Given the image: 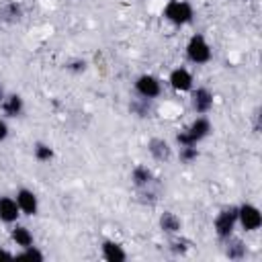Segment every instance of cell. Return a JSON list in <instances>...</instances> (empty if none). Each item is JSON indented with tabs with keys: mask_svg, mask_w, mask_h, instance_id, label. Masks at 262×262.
I'll return each instance as SVG.
<instances>
[{
	"mask_svg": "<svg viewBox=\"0 0 262 262\" xmlns=\"http://www.w3.org/2000/svg\"><path fill=\"white\" fill-rule=\"evenodd\" d=\"M211 131H213L211 121H209L205 115H201V117H196L184 131L176 133V143H178V147H180V145H199L203 139H207V137L211 135Z\"/></svg>",
	"mask_w": 262,
	"mask_h": 262,
	"instance_id": "cell-1",
	"label": "cell"
},
{
	"mask_svg": "<svg viewBox=\"0 0 262 262\" xmlns=\"http://www.w3.org/2000/svg\"><path fill=\"white\" fill-rule=\"evenodd\" d=\"M162 16L176 25V27H184L188 23H192V16H194V8L190 2L186 0H168L164 10H162Z\"/></svg>",
	"mask_w": 262,
	"mask_h": 262,
	"instance_id": "cell-2",
	"label": "cell"
},
{
	"mask_svg": "<svg viewBox=\"0 0 262 262\" xmlns=\"http://www.w3.org/2000/svg\"><path fill=\"white\" fill-rule=\"evenodd\" d=\"M186 57H188V61H192V63H196V66H205V63L211 61L213 49H211L209 41L205 39V35L194 33V35L186 41Z\"/></svg>",
	"mask_w": 262,
	"mask_h": 262,
	"instance_id": "cell-3",
	"label": "cell"
},
{
	"mask_svg": "<svg viewBox=\"0 0 262 262\" xmlns=\"http://www.w3.org/2000/svg\"><path fill=\"white\" fill-rule=\"evenodd\" d=\"M235 225H237V207H233V205L223 207V209L215 215L213 229H215V235H217L221 242L227 239L229 235H233Z\"/></svg>",
	"mask_w": 262,
	"mask_h": 262,
	"instance_id": "cell-4",
	"label": "cell"
},
{
	"mask_svg": "<svg viewBox=\"0 0 262 262\" xmlns=\"http://www.w3.org/2000/svg\"><path fill=\"white\" fill-rule=\"evenodd\" d=\"M137 96L141 98H147V100H154L162 94V80L154 74H141L135 78V84H133Z\"/></svg>",
	"mask_w": 262,
	"mask_h": 262,
	"instance_id": "cell-5",
	"label": "cell"
},
{
	"mask_svg": "<svg viewBox=\"0 0 262 262\" xmlns=\"http://www.w3.org/2000/svg\"><path fill=\"white\" fill-rule=\"evenodd\" d=\"M237 225H242L244 231H258L262 225V213L256 205L244 203L237 207Z\"/></svg>",
	"mask_w": 262,
	"mask_h": 262,
	"instance_id": "cell-6",
	"label": "cell"
},
{
	"mask_svg": "<svg viewBox=\"0 0 262 262\" xmlns=\"http://www.w3.org/2000/svg\"><path fill=\"white\" fill-rule=\"evenodd\" d=\"M213 100L215 96L207 86H199L190 90V106L196 115H207L213 108Z\"/></svg>",
	"mask_w": 262,
	"mask_h": 262,
	"instance_id": "cell-7",
	"label": "cell"
},
{
	"mask_svg": "<svg viewBox=\"0 0 262 262\" xmlns=\"http://www.w3.org/2000/svg\"><path fill=\"white\" fill-rule=\"evenodd\" d=\"M168 84H170V88H172L174 92H190V90L194 88V78H192L190 70L178 66V68H174V70L170 72Z\"/></svg>",
	"mask_w": 262,
	"mask_h": 262,
	"instance_id": "cell-8",
	"label": "cell"
},
{
	"mask_svg": "<svg viewBox=\"0 0 262 262\" xmlns=\"http://www.w3.org/2000/svg\"><path fill=\"white\" fill-rule=\"evenodd\" d=\"M14 201H16V205H18V209H20L23 215H29V217L37 215V211H39V199H37V194L31 188H18L16 194H14Z\"/></svg>",
	"mask_w": 262,
	"mask_h": 262,
	"instance_id": "cell-9",
	"label": "cell"
},
{
	"mask_svg": "<svg viewBox=\"0 0 262 262\" xmlns=\"http://www.w3.org/2000/svg\"><path fill=\"white\" fill-rule=\"evenodd\" d=\"M0 108H2L4 117L14 119V117H20V115H23V111H25V100H23L20 94L10 92V94H6L4 100L0 102Z\"/></svg>",
	"mask_w": 262,
	"mask_h": 262,
	"instance_id": "cell-10",
	"label": "cell"
},
{
	"mask_svg": "<svg viewBox=\"0 0 262 262\" xmlns=\"http://www.w3.org/2000/svg\"><path fill=\"white\" fill-rule=\"evenodd\" d=\"M147 151L156 162H168L172 158V147L164 137H151L147 141Z\"/></svg>",
	"mask_w": 262,
	"mask_h": 262,
	"instance_id": "cell-11",
	"label": "cell"
},
{
	"mask_svg": "<svg viewBox=\"0 0 262 262\" xmlns=\"http://www.w3.org/2000/svg\"><path fill=\"white\" fill-rule=\"evenodd\" d=\"M20 209L14 196H0V221L2 223H16L20 217Z\"/></svg>",
	"mask_w": 262,
	"mask_h": 262,
	"instance_id": "cell-12",
	"label": "cell"
},
{
	"mask_svg": "<svg viewBox=\"0 0 262 262\" xmlns=\"http://www.w3.org/2000/svg\"><path fill=\"white\" fill-rule=\"evenodd\" d=\"M151 182H154V172H151L145 164H137V166L131 170V184H133L137 190L149 188Z\"/></svg>",
	"mask_w": 262,
	"mask_h": 262,
	"instance_id": "cell-13",
	"label": "cell"
},
{
	"mask_svg": "<svg viewBox=\"0 0 262 262\" xmlns=\"http://www.w3.org/2000/svg\"><path fill=\"white\" fill-rule=\"evenodd\" d=\"M100 252H102V258L106 262H123V260H127V252L123 250V246L119 242H113V239L102 242Z\"/></svg>",
	"mask_w": 262,
	"mask_h": 262,
	"instance_id": "cell-14",
	"label": "cell"
},
{
	"mask_svg": "<svg viewBox=\"0 0 262 262\" xmlns=\"http://www.w3.org/2000/svg\"><path fill=\"white\" fill-rule=\"evenodd\" d=\"M23 18V6L14 0H6L0 4V20L4 23H18Z\"/></svg>",
	"mask_w": 262,
	"mask_h": 262,
	"instance_id": "cell-15",
	"label": "cell"
},
{
	"mask_svg": "<svg viewBox=\"0 0 262 262\" xmlns=\"http://www.w3.org/2000/svg\"><path fill=\"white\" fill-rule=\"evenodd\" d=\"M160 229H162L164 233H168V235H176V233H180V229H182V221H180V217H178L176 213L164 211V213L160 215Z\"/></svg>",
	"mask_w": 262,
	"mask_h": 262,
	"instance_id": "cell-16",
	"label": "cell"
},
{
	"mask_svg": "<svg viewBox=\"0 0 262 262\" xmlns=\"http://www.w3.org/2000/svg\"><path fill=\"white\" fill-rule=\"evenodd\" d=\"M223 242H225V256H227L229 260H244V258H246L248 248H246V244H244L239 237L229 235V237L223 239Z\"/></svg>",
	"mask_w": 262,
	"mask_h": 262,
	"instance_id": "cell-17",
	"label": "cell"
},
{
	"mask_svg": "<svg viewBox=\"0 0 262 262\" xmlns=\"http://www.w3.org/2000/svg\"><path fill=\"white\" fill-rule=\"evenodd\" d=\"M10 237H12V242H14L20 250H23V248H27V246H33V242H35V237H33L31 229H29L27 225H18V223L12 227Z\"/></svg>",
	"mask_w": 262,
	"mask_h": 262,
	"instance_id": "cell-18",
	"label": "cell"
},
{
	"mask_svg": "<svg viewBox=\"0 0 262 262\" xmlns=\"http://www.w3.org/2000/svg\"><path fill=\"white\" fill-rule=\"evenodd\" d=\"M129 111H131V115H135V117H139V119H145V117H149L151 115V100H147V98H133L131 102H129Z\"/></svg>",
	"mask_w": 262,
	"mask_h": 262,
	"instance_id": "cell-19",
	"label": "cell"
},
{
	"mask_svg": "<svg viewBox=\"0 0 262 262\" xmlns=\"http://www.w3.org/2000/svg\"><path fill=\"white\" fill-rule=\"evenodd\" d=\"M33 156H35L37 162L47 164V162H51V160L55 158V151H53V147H51L49 143H45V141H37V143L33 145Z\"/></svg>",
	"mask_w": 262,
	"mask_h": 262,
	"instance_id": "cell-20",
	"label": "cell"
},
{
	"mask_svg": "<svg viewBox=\"0 0 262 262\" xmlns=\"http://www.w3.org/2000/svg\"><path fill=\"white\" fill-rule=\"evenodd\" d=\"M199 156H201V151L196 145H180L178 147V160L182 164H192L199 160Z\"/></svg>",
	"mask_w": 262,
	"mask_h": 262,
	"instance_id": "cell-21",
	"label": "cell"
},
{
	"mask_svg": "<svg viewBox=\"0 0 262 262\" xmlns=\"http://www.w3.org/2000/svg\"><path fill=\"white\" fill-rule=\"evenodd\" d=\"M14 258L16 260H43L45 254L35 246H27V248H23L20 254H14Z\"/></svg>",
	"mask_w": 262,
	"mask_h": 262,
	"instance_id": "cell-22",
	"label": "cell"
},
{
	"mask_svg": "<svg viewBox=\"0 0 262 262\" xmlns=\"http://www.w3.org/2000/svg\"><path fill=\"white\" fill-rule=\"evenodd\" d=\"M188 248H190V242H186V239H172L170 242V250L176 254V256H184L186 252H188Z\"/></svg>",
	"mask_w": 262,
	"mask_h": 262,
	"instance_id": "cell-23",
	"label": "cell"
},
{
	"mask_svg": "<svg viewBox=\"0 0 262 262\" xmlns=\"http://www.w3.org/2000/svg\"><path fill=\"white\" fill-rule=\"evenodd\" d=\"M70 72H76V74H80V72H84L86 70V61L84 59H72L68 66H66Z\"/></svg>",
	"mask_w": 262,
	"mask_h": 262,
	"instance_id": "cell-24",
	"label": "cell"
},
{
	"mask_svg": "<svg viewBox=\"0 0 262 262\" xmlns=\"http://www.w3.org/2000/svg\"><path fill=\"white\" fill-rule=\"evenodd\" d=\"M8 123H6V119L4 117H0V141H4L6 137H8Z\"/></svg>",
	"mask_w": 262,
	"mask_h": 262,
	"instance_id": "cell-25",
	"label": "cell"
},
{
	"mask_svg": "<svg viewBox=\"0 0 262 262\" xmlns=\"http://www.w3.org/2000/svg\"><path fill=\"white\" fill-rule=\"evenodd\" d=\"M0 258H14V254H10L8 250H4V248H0Z\"/></svg>",
	"mask_w": 262,
	"mask_h": 262,
	"instance_id": "cell-26",
	"label": "cell"
},
{
	"mask_svg": "<svg viewBox=\"0 0 262 262\" xmlns=\"http://www.w3.org/2000/svg\"><path fill=\"white\" fill-rule=\"evenodd\" d=\"M4 96H6V90H4V86H2V84H0V102H2V100H4Z\"/></svg>",
	"mask_w": 262,
	"mask_h": 262,
	"instance_id": "cell-27",
	"label": "cell"
}]
</instances>
